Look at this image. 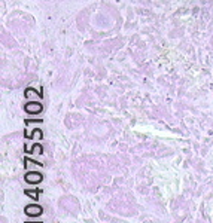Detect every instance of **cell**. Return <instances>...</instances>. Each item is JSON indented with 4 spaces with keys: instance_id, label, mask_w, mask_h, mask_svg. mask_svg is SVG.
<instances>
[{
    "instance_id": "1",
    "label": "cell",
    "mask_w": 213,
    "mask_h": 223,
    "mask_svg": "<svg viewBox=\"0 0 213 223\" xmlns=\"http://www.w3.org/2000/svg\"><path fill=\"white\" fill-rule=\"evenodd\" d=\"M24 110L27 113H30V115H37V113L42 112V104L37 103V101H30V103H27L24 106Z\"/></svg>"
},
{
    "instance_id": "2",
    "label": "cell",
    "mask_w": 213,
    "mask_h": 223,
    "mask_svg": "<svg viewBox=\"0 0 213 223\" xmlns=\"http://www.w3.org/2000/svg\"><path fill=\"white\" fill-rule=\"evenodd\" d=\"M42 180V174L40 173H29L25 174V181L29 183H39Z\"/></svg>"
},
{
    "instance_id": "3",
    "label": "cell",
    "mask_w": 213,
    "mask_h": 223,
    "mask_svg": "<svg viewBox=\"0 0 213 223\" xmlns=\"http://www.w3.org/2000/svg\"><path fill=\"white\" fill-rule=\"evenodd\" d=\"M25 213L30 214V216H39V214L42 213V208H40L39 205H29V207L25 208Z\"/></svg>"
}]
</instances>
